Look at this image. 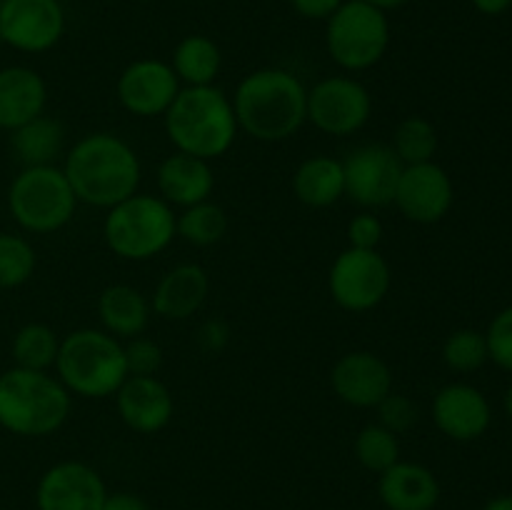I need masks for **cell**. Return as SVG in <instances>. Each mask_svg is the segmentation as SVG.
<instances>
[{
  "label": "cell",
  "mask_w": 512,
  "mask_h": 510,
  "mask_svg": "<svg viewBox=\"0 0 512 510\" xmlns=\"http://www.w3.org/2000/svg\"><path fill=\"white\" fill-rule=\"evenodd\" d=\"M238 130L263 143H283L308 123V88L283 68H260L245 75L233 95Z\"/></svg>",
  "instance_id": "obj_1"
},
{
  "label": "cell",
  "mask_w": 512,
  "mask_h": 510,
  "mask_svg": "<svg viewBox=\"0 0 512 510\" xmlns=\"http://www.w3.org/2000/svg\"><path fill=\"white\" fill-rule=\"evenodd\" d=\"M63 173L78 203L108 210L138 193L140 158L118 135L90 133L68 150Z\"/></svg>",
  "instance_id": "obj_2"
},
{
  "label": "cell",
  "mask_w": 512,
  "mask_h": 510,
  "mask_svg": "<svg viewBox=\"0 0 512 510\" xmlns=\"http://www.w3.org/2000/svg\"><path fill=\"white\" fill-rule=\"evenodd\" d=\"M165 133L178 153L213 160L228 153L238 135L233 100L215 85H185L168 108Z\"/></svg>",
  "instance_id": "obj_3"
},
{
  "label": "cell",
  "mask_w": 512,
  "mask_h": 510,
  "mask_svg": "<svg viewBox=\"0 0 512 510\" xmlns=\"http://www.w3.org/2000/svg\"><path fill=\"white\" fill-rule=\"evenodd\" d=\"M70 398L48 370H28L13 365L0 375V428L18 438H45L65 425Z\"/></svg>",
  "instance_id": "obj_4"
},
{
  "label": "cell",
  "mask_w": 512,
  "mask_h": 510,
  "mask_svg": "<svg viewBox=\"0 0 512 510\" xmlns=\"http://www.w3.org/2000/svg\"><path fill=\"white\" fill-rule=\"evenodd\" d=\"M55 373L70 395L108 398L128 378L125 348L105 330H73L60 340Z\"/></svg>",
  "instance_id": "obj_5"
},
{
  "label": "cell",
  "mask_w": 512,
  "mask_h": 510,
  "mask_svg": "<svg viewBox=\"0 0 512 510\" xmlns=\"http://www.w3.org/2000/svg\"><path fill=\"white\" fill-rule=\"evenodd\" d=\"M175 213L163 198L135 193L108 208L103 238L118 258L143 260L163 253L175 240Z\"/></svg>",
  "instance_id": "obj_6"
},
{
  "label": "cell",
  "mask_w": 512,
  "mask_h": 510,
  "mask_svg": "<svg viewBox=\"0 0 512 510\" xmlns=\"http://www.w3.org/2000/svg\"><path fill=\"white\" fill-rule=\"evenodd\" d=\"M78 198L58 165H30L8 188V210L15 223L33 235H50L73 220Z\"/></svg>",
  "instance_id": "obj_7"
},
{
  "label": "cell",
  "mask_w": 512,
  "mask_h": 510,
  "mask_svg": "<svg viewBox=\"0 0 512 510\" xmlns=\"http://www.w3.org/2000/svg\"><path fill=\"white\" fill-rule=\"evenodd\" d=\"M390 45L388 13L363 3L345 0L328 20H325V48L348 73H360L383 60Z\"/></svg>",
  "instance_id": "obj_8"
},
{
  "label": "cell",
  "mask_w": 512,
  "mask_h": 510,
  "mask_svg": "<svg viewBox=\"0 0 512 510\" xmlns=\"http://www.w3.org/2000/svg\"><path fill=\"white\" fill-rule=\"evenodd\" d=\"M390 265L378 250L345 248L330 265L328 288L335 303L348 313L378 308L390 290Z\"/></svg>",
  "instance_id": "obj_9"
},
{
  "label": "cell",
  "mask_w": 512,
  "mask_h": 510,
  "mask_svg": "<svg viewBox=\"0 0 512 510\" xmlns=\"http://www.w3.org/2000/svg\"><path fill=\"white\" fill-rule=\"evenodd\" d=\"M373 115V98L360 80L330 75L308 90V120L325 135L348 138Z\"/></svg>",
  "instance_id": "obj_10"
},
{
  "label": "cell",
  "mask_w": 512,
  "mask_h": 510,
  "mask_svg": "<svg viewBox=\"0 0 512 510\" xmlns=\"http://www.w3.org/2000/svg\"><path fill=\"white\" fill-rule=\"evenodd\" d=\"M60 0H0V40L18 53H48L65 35Z\"/></svg>",
  "instance_id": "obj_11"
},
{
  "label": "cell",
  "mask_w": 512,
  "mask_h": 510,
  "mask_svg": "<svg viewBox=\"0 0 512 510\" xmlns=\"http://www.w3.org/2000/svg\"><path fill=\"white\" fill-rule=\"evenodd\" d=\"M403 168L390 145H360L343 160L345 195L360 208H385L393 203Z\"/></svg>",
  "instance_id": "obj_12"
},
{
  "label": "cell",
  "mask_w": 512,
  "mask_h": 510,
  "mask_svg": "<svg viewBox=\"0 0 512 510\" xmlns=\"http://www.w3.org/2000/svg\"><path fill=\"white\" fill-rule=\"evenodd\" d=\"M453 200L455 190L448 170L430 160V163L405 165L393 203L413 223L433 225L450 213Z\"/></svg>",
  "instance_id": "obj_13"
},
{
  "label": "cell",
  "mask_w": 512,
  "mask_h": 510,
  "mask_svg": "<svg viewBox=\"0 0 512 510\" xmlns=\"http://www.w3.org/2000/svg\"><path fill=\"white\" fill-rule=\"evenodd\" d=\"M180 93V80L170 63L155 58L133 60L115 83V95L130 115L155 118L165 115Z\"/></svg>",
  "instance_id": "obj_14"
},
{
  "label": "cell",
  "mask_w": 512,
  "mask_h": 510,
  "mask_svg": "<svg viewBox=\"0 0 512 510\" xmlns=\"http://www.w3.org/2000/svg\"><path fill=\"white\" fill-rule=\"evenodd\" d=\"M105 495L98 470L80 460H63L38 480L35 505L38 510H103Z\"/></svg>",
  "instance_id": "obj_15"
},
{
  "label": "cell",
  "mask_w": 512,
  "mask_h": 510,
  "mask_svg": "<svg viewBox=\"0 0 512 510\" xmlns=\"http://www.w3.org/2000/svg\"><path fill=\"white\" fill-rule=\"evenodd\" d=\"M330 385L343 403L353 408H378L393 393V370L370 350L345 353L330 370Z\"/></svg>",
  "instance_id": "obj_16"
},
{
  "label": "cell",
  "mask_w": 512,
  "mask_h": 510,
  "mask_svg": "<svg viewBox=\"0 0 512 510\" xmlns=\"http://www.w3.org/2000/svg\"><path fill=\"white\" fill-rule=\"evenodd\" d=\"M493 420L488 398L470 383H450L433 398V423L448 438L470 443L485 435Z\"/></svg>",
  "instance_id": "obj_17"
},
{
  "label": "cell",
  "mask_w": 512,
  "mask_h": 510,
  "mask_svg": "<svg viewBox=\"0 0 512 510\" xmlns=\"http://www.w3.org/2000/svg\"><path fill=\"white\" fill-rule=\"evenodd\" d=\"M115 405L120 420L143 435L163 430L175 413L173 393L155 375H128L115 390Z\"/></svg>",
  "instance_id": "obj_18"
},
{
  "label": "cell",
  "mask_w": 512,
  "mask_h": 510,
  "mask_svg": "<svg viewBox=\"0 0 512 510\" xmlns=\"http://www.w3.org/2000/svg\"><path fill=\"white\" fill-rule=\"evenodd\" d=\"M48 85L28 65L0 68V130H15L45 113Z\"/></svg>",
  "instance_id": "obj_19"
},
{
  "label": "cell",
  "mask_w": 512,
  "mask_h": 510,
  "mask_svg": "<svg viewBox=\"0 0 512 510\" xmlns=\"http://www.w3.org/2000/svg\"><path fill=\"white\" fill-rule=\"evenodd\" d=\"M158 190L160 198L173 208H190L203 200H210L215 190V175L210 168V160L195 158V155L178 153L160 163L158 168Z\"/></svg>",
  "instance_id": "obj_20"
},
{
  "label": "cell",
  "mask_w": 512,
  "mask_h": 510,
  "mask_svg": "<svg viewBox=\"0 0 512 510\" xmlns=\"http://www.w3.org/2000/svg\"><path fill=\"white\" fill-rule=\"evenodd\" d=\"M210 278L203 265L180 263L158 280L150 308L165 320H188L203 308Z\"/></svg>",
  "instance_id": "obj_21"
},
{
  "label": "cell",
  "mask_w": 512,
  "mask_h": 510,
  "mask_svg": "<svg viewBox=\"0 0 512 510\" xmlns=\"http://www.w3.org/2000/svg\"><path fill=\"white\" fill-rule=\"evenodd\" d=\"M378 493L388 510H433L440 500V483L425 465L398 460L380 473Z\"/></svg>",
  "instance_id": "obj_22"
},
{
  "label": "cell",
  "mask_w": 512,
  "mask_h": 510,
  "mask_svg": "<svg viewBox=\"0 0 512 510\" xmlns=\"http://www.w3.org/2000/svg\"><path fill=\"white\" fill-rule=\"evenodd\" d=\"M98 315L105 333L130 340L148 328L150 303L133 285L115 283L98 295Z\"/></svg>",
  "instance_id": "obj_23"
},
{
  "label": "cell",
  "mask_w": 512,
  "mask_h": 510,
  "mask_svg": "<svg viewBox=\"0 0 512 510\" xmlns=\"http://www.w3.org/2000/svg\"><path fill=\"white\" fill-rule=\"evenodd\" d=\"M293 193L308 208H330L345 195L343 160L313 155L303 160L293 175Z\"/></svg>",
  "instance_id": "obj_24"
},
{
  "label": "cell",
  "mask_w": 512,
  "mask_h": 510,
  "mask_svg": "<svg viewBox=\"0 0 512 510\" xmlns=\"http://www.w3.org/2000/svg\"><path fill=\"white\" fill-rule=\"evenodd\" d=\"M65 143V128L58 118L38 115L28 120L20 128L10 130V150L15 158L23 163V168L30 165H53Z\"/></svg>",
  "instance_id": "obj_25"
},
{
  "label": "cell",
  "mask_w": 512,
  "mask_h": 510,
  "mask_svg": "<svg viewBox=\"0 0 512 510\" xmlns=\"http://www.w3.org/2000/svg\"><path fill=\"white\" fill-rule=\"evenodd\" d=\"M223 65L218 43L208 35H185L173 50L170 68L185 85H213Z\"/></svg>",
  "instance_id": "obj_26"
},
{
  "label": "cell",
  "mask_w": 512,
  "mask_h": 510,
  "mask_svg": "<svg viewBox=\"0 0 512 510\" xmlns=\"http://www.w3.org/2000/svg\"><path fill=\"white\" fill-rule=\"evenodd\" d=\"M60 338L45 323H28L13 338V363L28 370H50L58 358Z\"/></svg>",
  "instance_id": "obj_27"
},
{
  "label": "cell",
  "mask_w": 512,
  "mask_h": 510,
  "mask_svg": "<svg viewBox=\"0 0 512 510\" xmlns=\"http://www.w3.org/2000/svg\"><path fill=\"white\" fill-rule=\"evenodd\" d=\"M225 230H228V215L218 203H210V200L183 208V213L175 218V233L198 248L220 243Z\"/></svg>",
  "instance_id": "obj_28"
},
{
  "label": "cell",
  "mask_w": 512,
  "mask_h": 510,
  "mask_svg": "<svg viewBox=\"0 0 512 510\" xmlns=\"http://www.w3.org/2000/svg\"><path fill=\"white\" fill-rule=\"evenodd\" d=\"M390 148L395 150L403 165L430 163L438 153V130L423 115H408L395 128Z\"/></svg>",
  "instance_id": "obj_29"
},
{
  "label": "cell",
  "mask_w": 512,
  "mask_h": 510,
  "mask_svg": "<svg viewBox=\"0 0 512 510\" xmlns=\"http://www.w3.org/2000/svg\"><path fill=\"white\" fill-rule=\"evenodd\" d=\"M38 268V255L28 238L0 233V290H13L28 283Z\"/></svg>",
  "instance_id": "obj_30"
},
{
  "label": "cell",
  "mask_w": 512,
  "mask_h": 510,
  "mask_svg": "<svg viewBox=\"0 0 512 510\" xmlns=\"http://www.w3.org/2000/svg\"><path fill=\"white\" fill-rule=\"evenodd\" d=\"M355 458L365 470L383 473L400 460L398 435L380 423H370L355 435Z\"/></svg>",
  "instance_id": "obj_31"
},
{
  "label": "cell",
  "mask_w": 512,
  "mask_h": 510,
  "mask_svg": "<svg viewBox=\"0 0 512 510\" xmlns=\"http://www.w3.org/2000/svg\"><path fill=\"white\" fill-rule=\"evenodd\" d=\"M443 360L455 373H473L483 368L485 360H490L485 333L473 328L453 330L443 343Z\"/></svg>",
  "instance_id": "obj_32"
},
{
  "label": "cell",
  "mask_w": 512,
  "mask_h": 510,
  "mask_svg": "<svg viewBox=\"0 0 512 510\" xmlns=\"http://www.w3.org/2000/svg\"><path fill=\"white\" fill-rule=\"evenodd\" d=\"M485 343H488V358L498 368L512 373V305L500 310L490 320L488 330H485Z\"/></svg>",
  "instance_id": "obj_33"
},
{
  "label": "cell",
  "mask_w": 512,
  "mask_h": 510,
  "mask_svg": "<svg viewBox=\"0 0 512 510\" xmlns=\"http://www.w3.org/2000/svg\"><path fill=\"white\" fill-rule=\"evenodd\" d=\"M380 425H385L388 430H393L395 435L405 433V430L413 428L418 423V408H415L413 400L408 395L400 393H388L378 405Z\"/></svg>",
  "instance_id": "obj_34"
},
{
  "label": "cell",
  "mask_w": 512,
  "mask_h": 510,
  "mask_svg": "<svg viewBox=\"0 0 512 510\" xmlns=\"http://www.w3.org/2000/svg\"><path fill=\"white\" fill-rule=\"evenodd\" d=\"M125 348V363H128V375H155L160 363H163V350L150 338H130Z\"/></svg>",
  "instance_id": "obj_35"
},
{
  "label": "cell",
  "mask_w": 512,
  "mask_h": 510,
  "mask_svg": "<svg viewBox=\"0 0 512 510\" xmlns=\"http://www.w3.org/2000/svg\"><path fill=\"white\" fill-rule=\"evenodd\" d=\"M380 240H383V223L375 213H360L348 223L350 248L378 250Z\"/></svg>",
  "instance_id": "obj_36"
},
{
  "label": "cell",
  "mask_w": 512,
  "mask_h": 510,
  "mask_svg": "<svg viewBox=\"0 0 512 510\" xmlns=\"http://www.w3.org/2000/svg\"><path fill=\"white\" fill-rule=\"evenodd\" d=\"M230 340V328L225 320L213 318L208 323L200 325L198 330V345L205 350V353H220V350L228 345Z\"/></svg>",
  "instance_id": "obj_37"
},
{
  "label": "cell",
  "mask_w": 512,
  "mask_h": 510,
  "mask_svg": "<svg viewBox=\"0 0 512 510\" xmlns=\"http://www.w3.org/2000/svg\"><path fill=\"white\" fill-rule=\"evenodd\" d=\"M345 0H290V8L305 20H328Z\"/></svg>",
  "instance_id": "obj_38"
},
{
  "label": "cell",
  "mask_w": 512,
  "mask_h": 510,
  "mask_svg": "<svg viewBox=\"0 0 512 510\" xmlns=\"http://www.w3.org/2000/svg\"><path fill=\"white\" fill-rule=\"evenodd\" d=\"M103 510H150V505L135 493H108Z\"/></svg>",
  "instance_id": "obj_39"
},
{
  "label": "cell",
  "mask_w": 512,
  "mask_h": 510,
  "mask_svg": "<svg viewBox=\"0 0 512 510\" xmlns=\"http://www.w3.org/2000/svg\"><path fill=\"white\" fill-rule=\"evenodd\" d=\"M470 3L483 15H503L512 8V0H470Z\"/></svg>",
  "instance_id": "obj_40"
},
{
  "label": "cell",
  "mask_w": 512,
  "mask_h": 510,
  "mask_svg": "<svg viewBox=\"0 0 512 510\" xmlns=\"http://www.w3.org/2000/svg\"><path fill=\"white\" fill-rule=\"evenodd\" d=\"M363 3L373 5V8L383 10V13H390V10H398V8H403V5L408 3V0H363Z\"/></svg>",
  "instance_id": "obj_41"
},
{
  "label": "cell",
  "mask_w": 512,
  "mask_h": 510,
  "mask_svg": "<svg viewBox=\"0 0 512 510\" xmlns=\"http://www.w3.org/2000/svg\"><path fill=\"white\" fill-rule=\"evenodd\" d=\"M483 510H512V495H498V498L488 500Z\"/></svg>",
  "instance_id": "obj_42"
},
{
  "label": "cell",
  "mask_w": 512,
  "mask_h": 510,
  "mask_svg": "<svg viewBox=\"0 0 512 510\" xmlns=\"http://www.w3.org/2000/svg\"><path fill=\"white\" fill-rule=\"evenodd\" d=\"M505 413H508V418L512 420V383L508 385V390H505Z\"/></svg>",
  "instance_id": "obj_43"
}]
</instances>
